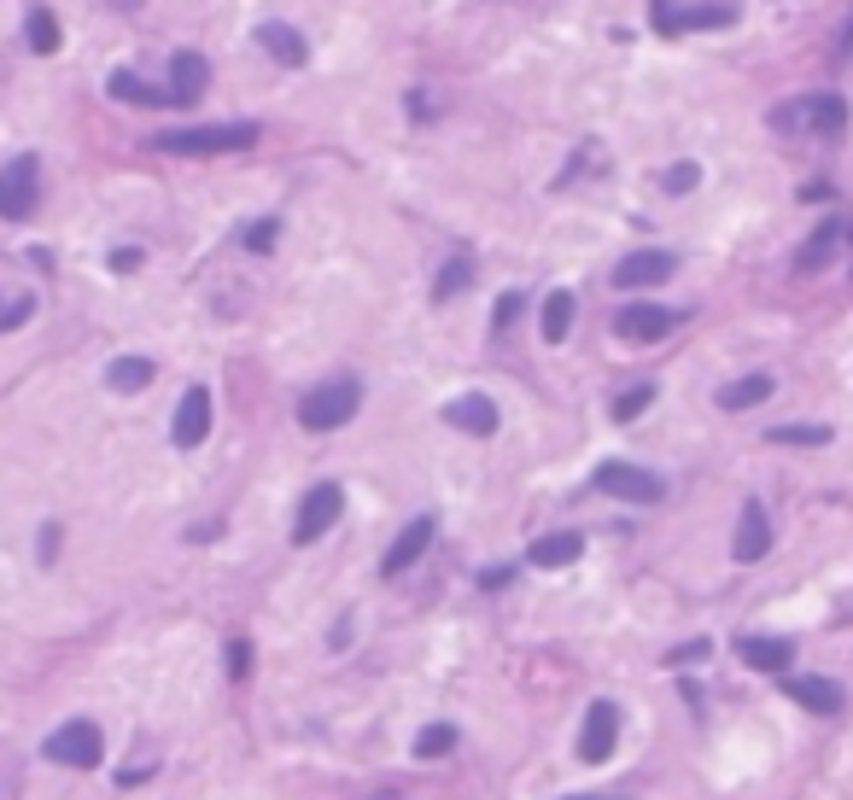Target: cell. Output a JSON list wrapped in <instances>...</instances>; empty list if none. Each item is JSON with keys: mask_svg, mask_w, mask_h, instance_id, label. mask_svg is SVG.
<instances>
[{"mask_svg": "<svg viewBox=\"0 0 853 800\" xmlns=\"http://www.w3.org/2000/svg\"><path fill=\"white\" fill-rule=\"evenodd\" d=\"M778 134H813V141H842L848 134V99L842 94H801L790 99V106H772V117H766Z\"/></svg>", "mask_w": 853, "mask_h": 800, "instance_id": "1", "label": "cell"}, {"mask_svg": "<svg viewBox=\"0 0 853 800\" xmlns=\"http://www.w3.org/2000/svg\"><path fill=\"white\" fill-rule=\"evenodd\" d=\"M363 410V380H351V374H334V380H322L316 391H304L299 403V421L311 433H339L346 421H357Z\"/></svg>", "mask_w": 853, "mask_h": 800, "instance_id": "2", "label": "cell"}, {"mask_svg": "<svg viewBox=\"0 0 853 800\" xmlns=\"http://www.w3.org/2000/svg\"><path fill=\"white\" fill-rule=\"evenodd\" d=\"M42 754L54 765H71V772H94L100 754H106V737H100L94 719H65L54 737L42 742Z\"/></svg>", "mask_w": 853, "mask_h": 800, "instance_id": "3", "label": "cell"}, {"mask_svg": "<svg viewBox=\"0 0 853 800\" xmlns=\"http://www.w3.org/2000/svg\"><path fill=\"white\" fill-rule=\"evenodd\" d=\"M164 152H182V158H199V152H246L258 146V123H217V129H176L159 134Z\"/></svg>", "mask_w": 853, "mask_h": 800, "instance_id": "4", "label": "cell"}, {"mask_svg": "<svg viewBox=\"0 0 853 800\" xmlns=\"http://www.w3.org/2000/svg\"><path fill=\"white\" fill-rule=\"evenodd\" d=\"M36 199H42V164L30 158V152H19V158H7V169H0V216H7V223H30Z\"/></svg>", "mask_w": 853, "mask_h": 800, "instance_id": "5", "label": "cell"}, {"mask_svg": "<svg viewBox=\"0 0 853 800\" xmlns=\"http://www.w3.org/2000/svg\"><path fill=\"white\" fill-rule=\"evenodd\" d=\"M591 485L603 491V497H620V503H661V497H667L661 473L638 468V462H603L591 473Z\"/></svg>", "mask_w": 853, "mask_h": 800, "instance_id": "6", "label": "cell"}, {"mask_svg": "<svg viewBox=\"0 0 853 800\" xmlns=\"http://www.w3.org/2000/svg\"><path fill=\"white\" fill-rule=\"evenodd\" d=\"M725 24H737V7H731V0H702V7H667V0H655V30H661V36L725 30Z\"/></svg>", "mask_w": 853, "mask_h": 800, "instance_id": "7", "label": "cell"}, {"mask_svg": "<svg viewBox=\"0 0 853 800\" xmlns=\"http://www.w3.org/2000/svg\"><path fill=\"white\" fill-rule=\"evenodd\" d=\"M346 515V491H339L334 480L328 485H316L311 497L299 503V520H293V543H316L322 532H328V526Z\"/></svg>", "mask_w": 853, "mask_h": 800, "instance_id": "8", "label": "cell"}, {"mask_svg": "<svg viewBox=\"0 0 853 800\" xmlns=\"http://www.w3.org/2000/svg\"><path fill=\"white\" fill-rule=\"evenodd\" d=\"M673 269L678 258L673 251H661V246H643V251H631V258L614 263V286H626V293H643V286H661V281H673Z\"/></svg>", "mask_w": 853, "mask_h": 800, "instance_id": "9", "label": "cell"}, {"mask_svg": "<svg viewBox=\"0 0 853 800\" xmlns=\"http://www.w3.org/2000/svg\"><path fill=\"white\" fill-rule=\"evenodd\" d=\"M211 438V391L205 386H187L182 403H176V421H170V445L176 450H194Z\"/></svg>", "mask_w": 853, "mask_h": 800, "instance_id": "10", "label": "cell"}, {"mask_svg": "<svg viewBox=\"0 0 853 800\" xmlns=\"http://www.w3.org/2000/svg\"><path fill=\"white\" fill-rule=\"evenodd\" d=\"M620 742V707L614 702H591L585 707V730H579V760L585 765H603Z\"/></svg>", "mask_w": 853, "mask_h": 800, "instance_id": "11", "label": "cell"}, {"mask_svg": "<svg viewBox=\"0 0 853 800\" xmlns=\"http://www.w3.org/2000/svg\"><path fill=\"white\" fill-rule=\"evenodd\" d=\"M678 328V310L667 304H626L620 316H614V333L631 339V345H655V339H667Z\"/></svg>", "mask_w": 853, "mask_h": 800, "instance_id": "12", "label": "cell"}, {"mask_svg": "<svg viewBox=\"0 0 853 800\" xmlns=\"http://www.w3.org/2000/svg\"><path fill=\"white\" fill-rule=\"evenodd\" d=\"M433 532H439V520H433V515H416V520H409L404 532H398V543H392V550H386L381 573H386V578H398L404 567H416V561H421V550H426V543H433Z\"/></svg>", "mask_w": 853, "mask_h": 800, "instance_id": "13", "label": "cell"}, {"mask_svg": "<svg viewBox=\"0 0 853 800\" xmlns=\"http://www.w3.org/2000/svg\"><path fill=\"white\" fill-rule=\"evenodd\" d=\"M772 550V520H766L760 503H743V520H737V543H731V555L743 561V567H755Z\"/></svg>", "mask_w": 853, "mask_h": 800, "instance_id": "14", "label": "cell"}, {"mask_svg": "<svg viewBox=\"0 0 853 800\" xmlns=\"http://www.w3.org/2000/svg\"><path fill=\"white\" fill-rule=\"evenodd\" d=\"M205 89H211V64H205V54H194V47H182V54L170 59V94H176L182 106H194Z\"/></svg>", "mask_w": 853, "mask_h": 800, "instance_id": "15", "label": "cell"}, {"mask_svg": "<svg viewBox=\"0 0 853 800\" xmlns=\"http://www.w3.org/2000/svg\"><path fill=\"white\" fill-rule=\"evenodd\" d=\"M783 690H790V702H801L807 713H825V719L848 707V690L836 684V678H790Z\"/></svg>", "mask_w": 853, "mask_h": 800, "instance_id": "16", "label": "cell"}, {"mask_svg": "<svg viewBox=\"0 0 853 800\" xmlns=\"http://www.w3.org/2000/svg\"><path fill=\"white\" fill-rule=\"evenodd\" d=\"M445 421H451V427H463V433H474V438H491V433H498V403H491L486 391H468V398H456L445 410Z\"/></svg>", "mask_w": 853, "mask_h": 800, "instance_id": "17", "label": "cell"}, {"mask_svg": "<svg viewBox=\"0 0 853 800\" xmlns=\"http://www.w3.org/2000/svg\"><path fill=\"white\" fill-rule=\"evenodd\" d=\"M737 655H743L755 672H790L795 643H790V637H737Z\"/></svg>", "mask_w": 853, "mask_h": 800, "instance_id": "18", "label": "cell"}, {"mask_svg": "<svg viewBox=\"0 0 853 800\" xmlns=\"http://www.w3.org/2000/svg\"><path fill=\"white\" fill-rule=\"evenodd\" d=\"M842 240H848V228H842V223H818V228H813V240L795 251V269H801V275L825 269V263L836 258V246H842Z\"/></svg>", "mask_w": 853, "mask_h": 800, "instance_id": "19", "label": "cell"}, {"mask_svg": "<svg viewBox=\"0 0 853 800\" xmlns=\"http://www.w3.org/2000/svg\"><path fill=\"white\" fill-rule=\"evenodd\" d=\"M579 555H585V538L579 532H550V538H538L533 550H526L533 567H573Z\"/></svg>", "mask_w": 853, "mask_h": 800, "instance_id": "20", "label": "cell"}, {"mask_svg": "<svg viewBox=\"0 0 853 800\" xmlns=\"http://www.w3.org/2000/svg\"><path fill=\"white\" fill-rule=\"evenodd\" d=\"M778 391V380L772 374H743V380H731V386H720V410H755V403H766Z\"/></svg>", "mask_w": 853, "mask_h": 800, "instance_id": "21", "label": "cell"}, {"mask_svg": "<svg viewBox=\"0 0 853 800\" xmlns=\"http://www.w3.org/2000/svg\"><path fill=\"white\" fill-rule=\"evenodd\" d=\"M573 316H579V298L568 293V286H556V293L550 298H544V339H550V345H561V339H568L573 333Z\"/></svg>", "mask_w": 853, "mask_h": 800, "instance_id": "22", "label": "cell"}, {"mask_svg": "<svg viewBox=\"0 0 853 800\" xmlns=\"http://www.w3.org/2000/svg\"><path fill=\"white\" fill-rule=\"evenodd\" d=\"M258 42L269 47V59L293 64V71H299V64H304V59H311V47H304V36H299V30H293V24H264V30H258Z\"/></svg>", "mask_w": 853, "mask_h": 800, "instance_id": "23", "label": "cell"}, {"mask_svg": "<svg viewBox=\"0 0 853 800\" xmlns=\"http://www.w3.org/2000/svg\"><path fill=\"white\" fill-rule=\"evenodd\" d=\"M112 94L124 99V106H182L176 94H159V89H147L141 77H129V71H112Z\"/></svg>", "mask_w": 853, "mask_h": 800, "instance_id": "24", "label": "cell"}, {"mask_svg": "<svg viewBox=\"0 0 853 800\" xmlns=\"http://www.w3.org/2000/svg\"><path fill=\"white\" fill-rule=\"evenodd\" d=\"M24 36H30V47H36V54H59V47H65V30H59V19H54L47 7H30Z\"/></svg>", "mask_w": 853, "mask_h": 800, "instance_id": "25", "label": "cell"}, {"mask_svg": "<svg viewBox=\"0 0 853 800\" xmlns=\"http://www.w3.org/2000/svg\"><path fill=\"white\" fill-rule=\"evenodd\" d=\"M106 380H112V391H141L152 380V363L147 356H117V363L106 368Z\"/></svg>", "mask_w": 853, "mask_h": 800, "instance_id": "26", "label": "cell"}, {"mask_svg": "<svg viewBox=\"0 0 853 800\" xmlns=\"http://www.w3.org/2000/svg\"><path fill=\"white\" fill-rule=\"evenodd\" d=\"M474 286V263L468 258H451L445 269H439V286H433V298L445 304V298H456V293H468Z\"/></svg>", "mask_w": 853, "mask_h": 800, "instance_id": "27", "label": "cell"}, {"mask_svg": "<svg viewBox=\"0 0 853 800\" xmlns=\"http://www.w3.org/2000/svg\"><path fill=\"white\" fill-rule=\"evenodd\" d=\"M451 748H456V730H451V725H426L421 737H416V754H421V760H445Z\"/></svg>", "mask_w": 853, "mask_h": 800, "instance_id": "28", "label": "cell"}, {"mask_svg": "<svg viewBox=\"0 0 853 800\" xmlns=\"http://www.w3.org/2000/svg\"><path fill=\"white\" fill-rule=\"evenodd\" d=\"M650 403H655V386H631V391H620V398H614V421H638Z\"/></svg>", "mask_w": 853, "mask_h": 800, "instance_id": "29", "label": "cell"}, {"mask_svg": "<svg viewBox=\"0 0 853 800\" xmlns=\"http://www.w3.org/2000/svg\"><path fill=\"white\" fill-rule=\"evenodd\" d=\"M766 438H772V445H830V427H807V421H801V427H772Z\"/></svg>", "mask_w": 853, "mask_h": 800, "instance_id": "30", "label": "cell"}, {"mask_svg": "<svg viewBox=\"0 0 853 800\" xmlns=\"http://www.w3.org/2000/svg\"><path fill=\"white\" fill-rule=\"evenodd\" d=\"M696 181H702V164H673L667 169V193H696Z\"/></svg>", "mask_w": 853, "mask_h": 800, "instance_id": "31", "label": "cell"}, {"mask_svg": "<svg viewBox=\"0 0 853 800\" xmlns=\"http://www.w3.org/2000/svg\"><path fill=\"white\" fill-rule=\"evenodd\" d=\"M708 655H713V643L696 637V643H678V649L667 655V667H696V660H708Z\"/></svg>", "mask_w": 853, "mask_h": 800, "instance_id": "32", "label": "cell"}, {"mask_svg": "<svg viewBox=\"0 0 853 800\" xmlns=\"http://www.w3.org/2000/svg\"><path fill=\"white\" fill-rule=\"evenodd\" d=\"M276 240H281V223H252L246 228V246L252 251H276Z\"/></svg>", "mask_w": 853, "mask_h": 800, "instance_id": "33", "label": "cell"}, {"mask_svg": "<svg viewBox=\"0 0 853 800\" xmlns=\"http://www.w3.org/2000/svg\"><path fill=\"white\" fill-rule=\"evenodd\" d=\"M30 310H36V304H30V298H12V304H7V310H0V333L24 328V321H30Z\"/></svg>", "mask_w": 853, "mask_h": 800, "instance_id": "34", "label": "cell"}, {"mask_svg": "<svg viewBox=\"0 0 853 800\" xmlns=\"http://www.w3.org/2000/svg\"><path fill=\"white\" fill-rule=\"evenodd\" d=\"M223 655H229V678H246V672H252V643H246V637L229 643Z\"/></svg>", "mask_w": 853, "mask_h": 800, "instance_id": "35", "label": "cell"}, {"mask_svg": "<svg viewBox=\"0 0 853 800\" xmlns=\"http://www.w3.org/2000/svg\"><path fill=\"white\" fill-rule=\"evenodd\" d=\"M515 316H521V293H503V298H498V316H491V321H498V333H503Z\"/></svg>", "mask_w": 853, "mask_h": 800, "instance_id": "36", "label": "cell"}, {"mask_svg": "<svg viewBox=\"0 0 853 800\" xmlns=\"http://www.w3.org/2000/svg\"><path fill=\"white\" fill-rule=\"evenodd\" d=\"M112 269H117V275H129V269H141V251H135V246H117V251H112Z\"/></svg>", "mask_w": 853, "mask_h": 800, "instance_id": "37", "label": "cell"}, {"mask_svg": "<svg viewBox=\"0 0 853 800\" xmlns=\"http://www.w3.org/2000/svg\"><path fill=\"white\" fill-rule=\"evenodd\" d=\"M830 193H836L830 181H807V187H801V205H813V199H830Z\"/></svg>", "mask_w": 853, "mask_h": 800, "instance_id": "38", "label": "cell"}, {"mask_svg": "<svg viewBox=\"0 0 853 800\" xmlns=\"http://www.w3.org/2000/svg\"><path fill=\"white\" fill-rule=\"evenodd\" d=\"M509 573H515V567H486V573H480V585H486V590H498V585H509Z\"/></svg>", "mask_w": 853, "mask_h": 800, "instance_id": "39", "label": "cell"}, {"mask_svg": "<svg viewBox=\"0 0 853 800\" xmlns=\"http://www.w3.org/2000/svg\"><path fill=\"white\" fill-rule=\"evenodd\" d=\"M853 54V19H848V30H842V59Z\"/></svg>", "mask_w": 853, "mask_h": 800, "instance_id": "40", "label": "cell"}, {"mask_svg": "<svg viewBox=\"0 0 853 800\" xmlns=\"http://www.w3.org/2000/svg\"><path fill=\"white\" fill-rule=\"evenodd\" d=\"M568 800H626V795H568Z\"/></svg>", "mask_w": 853, "mask_h": 800, "instance_id": "41", "label": "cell"}, {"mask_svg": "<svg viewBox=\"0 0 853 800\" xmlns=\"http://www.w3.org/2000/svg\"><path fill=\"white\" fill-rule=\"evenodd\" d=\"M848 246H853V228H848Z\"/></svg>", "mask_w": 853, "mask_h": 800, "instance_id": "42", "label": "cell"}]
</instances>
